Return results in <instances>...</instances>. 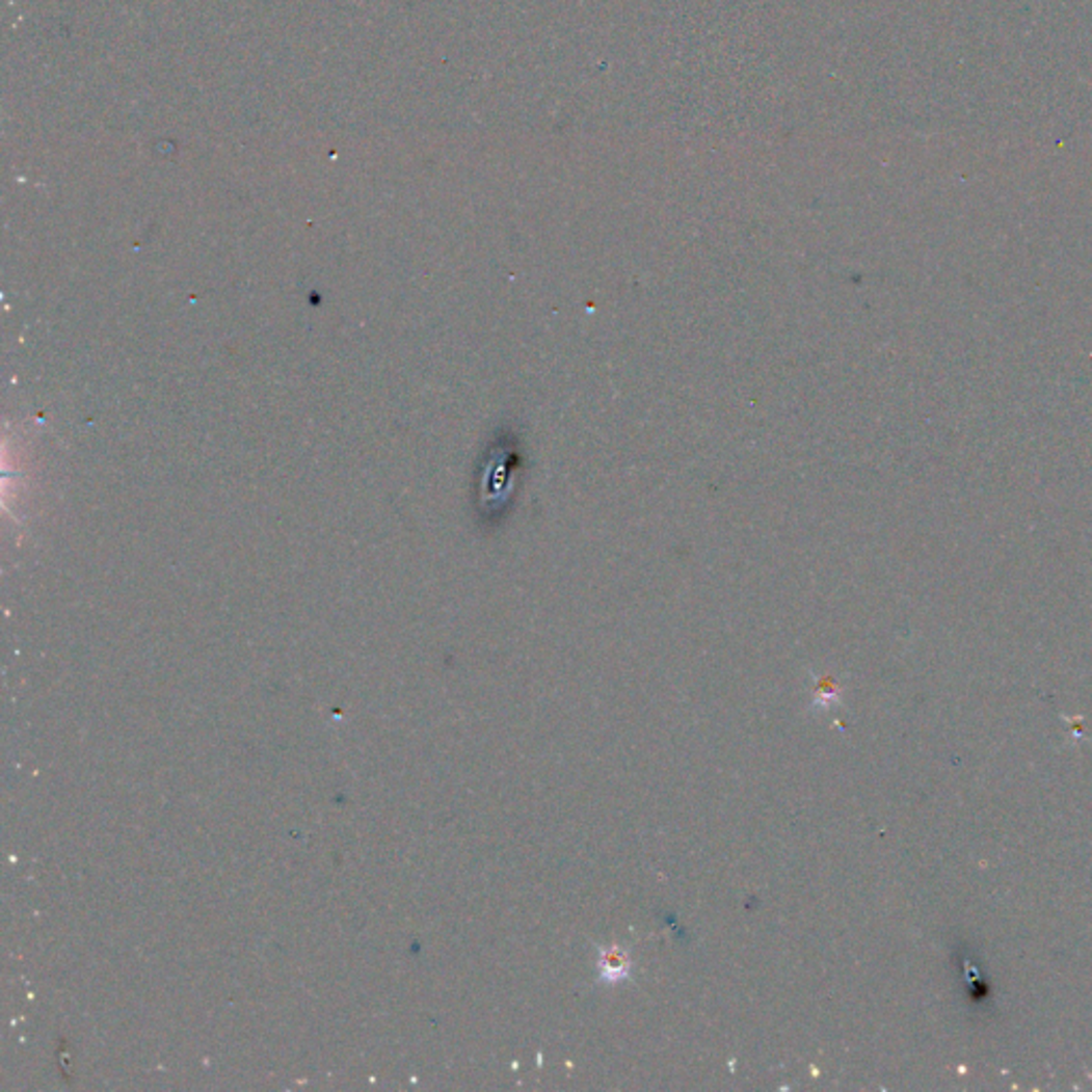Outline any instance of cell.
<instances>
[{
	"instance_id": "6da1fadb",
	"label": "cell",
	"mask_w": 1092,
	"mask_h": 1092,
	"mask_svg": "<svg viewBox=\"0 0 1092 1092\" xmlns=\"http://www.w3.org/2000/svg\"><path fill=\"white\" fill-rule=\"evenodd\" d=\"M600 968L606 982H617L628 976L630 970V958L621 948H609L604 950L600 956Z\"/></svg>"
}]
</instances>
